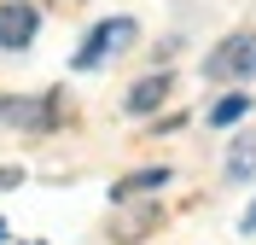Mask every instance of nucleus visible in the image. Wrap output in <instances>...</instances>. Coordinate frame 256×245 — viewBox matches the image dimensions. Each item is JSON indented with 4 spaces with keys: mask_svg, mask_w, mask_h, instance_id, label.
<instances>
[{
    "mask_svg": "<svg viewBox=\"0 0 256 245\" xmlns=\"http://www.w3.org/2000/svg\"><path fill=\"white\" fill-rule=\"evenodd\" d=\"M158 187H169V169H163V163H152V169L122 175V181L111 187V198H140V193H158Z\"/></svg>",
    "mask_w": 256,
    "mask_h": 245,
    "instance_id": "nucleus-6",
    "label": "nucleus"
},
{
    "mask_svg": "<svg viewBox=\"0 0 256 245\" xmlns=\"http://www.w3.org/2000/svg\"><path fill=\"white\" fill-rule=\"evenodd\" d=\"M24 181V169H12V163H0V187H18Z\"/></svg>",
    "mask_w": 256,
    "mask_h": 245,
    "instance_id": "nucleus-9",
    "label": "nucleus"
},
{
    "mask_svg": "<svg viewBox=\"0 0 256 245\" xmlns=\"http://www.w3.org/2000/svg\"><path fill=\"white\" fill-rule=\"evenodd\" d=\"M58 117H64L58 94H35V99H0V123H12V129H30V134L52 129Z\"/></svg>",
    "mask_w": 256,
    "mask_h": 245,
    "instance_id": "nucleus-3",
    "label": "nucleus"
},
{
    "mask_svg": "<svg viewBox=\"0 0 256 245\" xmlns=\"http://www.w3.org/2000/svg\"><path fill=\"white\" fill-rule=\"evenodd\" d=\"M239 117H250V94H227V99L210 105V123H216V129H233Z\"/></svg>",
    "mask_w": 256,
    "mask_h": 245,
    "instance_id": "nucleus-7",
    "label": "nucleus"
},
{
    "mask_svg": "<svg viewBox=\"0 0 256 245\" xmlns=\"http://www.w3.org/2000/svg\"><path fill=\"white\" fill-rule=\"evenodd\" d=\"M227 175H233V181L256 175V146H250V140H244V146H233V158H227Z\"/></svg>",
    "mask_w": 256,
    "mask_h": 245,
    "instance_id": "nucleus-8",
    "label": "nucleus"
},
{
    "mask_svg": "<svg viewBox=\"0 0 256 245\" xmlns=\"http://www.w3.org/2000/svg\"><path fill=\"white\" fill-rule=\"evenodd\" d=\"M204 76H216V82H244V76H256V35H227L222 47L204 59Z\"/></svg>",
    "mask_w": 256,
    "mask_h": 245,
    "instance_id": "nucleus-2",
    "label": "nucleus"
},
{
    "mask_svg": "<svg viewBox=\"0 0 256 245\" xmlns=\"http://www.w3.org/2000/svg\"><path fill=\"white\" fill-rule=\"evenodd\" d=\"M169 88H175V82H169V76H140V82H134V88H128V111H134V117L158 111L163 99H169Z\"/></svg>",
    "mask_w": 256,
    "mask_h": 245,
    "instance_id": "nucleus-5",
    "label": "nucleus"
},
{
    "mask_svg": "<svg viewBox=\"0 0 256 245\" xmlns=\"http://www.w3.org/2000/svg\"><path fill=\"white\" fill-rule=\"evenodd\" d=\"M128 41H134V18H105V24H94V30H88V41L76 47V59H70V65H76V70H94V65H105L111 53H122Z\"/></svg>",
    "mask_w": 256,
    "mask_h": 245,
    "instance_id": "nucleus-1",
    "label": "nucleus"
},
{
    "mask_svg": "<svg viewBox=\"0 0 256 245\" xmlns=\"http://www.w3.org/2000/svg\"><path fill=\"white\" fill-rule=\"evenodd\" d=\"M239 233H256V198H250V210L239 216Z\"/></svg>",
    "mask_w": 256,
    "mask_h": 245,
    "instance_id": "nucleus-10",
    "label": "nucleus"
},
{
    "mask_svg": "<svg viewBox=\"0 0 256 245\" xmlns=\"http://www.w3.org/2000/svg\"><path fill=\"white\" fill-rule=\"evenodd\" d=\"M0 239H6V222H0Z\"/></svg>",
    "mask_w": 256,
    "mask_h": 245,
    "instance_id": "nucleus-11",
    "label": "nucleus"
},
{
    "mask_svg": "<svg viewBox=\"0 0 256 245\" xmlns=\"http://www.w3.org/2000/svg\"><path fill=\"white\" fill-rule=\"evenodd\" d=\"M41 30V12H35L30 0H6L0 6V53H24Z\"/></svg>",
    "mask_w": 256,
    "mask_h": 245,
    "instance_id": "nucleus-4",
    "label": "nucleus"
}]
</instances>
